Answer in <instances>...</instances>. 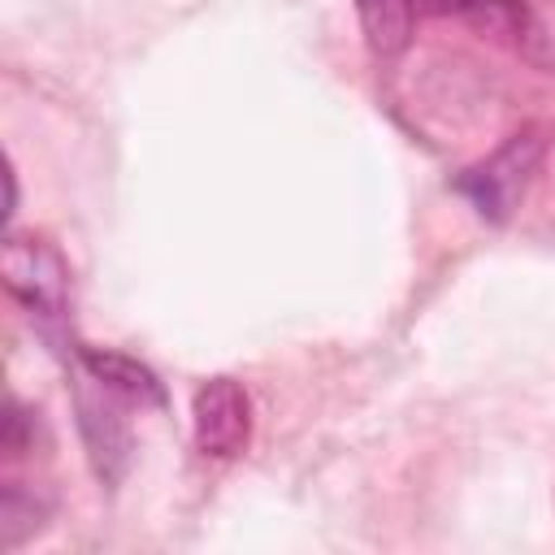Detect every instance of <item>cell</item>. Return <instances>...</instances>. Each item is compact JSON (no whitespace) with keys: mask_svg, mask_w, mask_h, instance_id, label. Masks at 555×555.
Returning <instances> with one entry per match:
<instances>
[{"mask_svg":"<svg viewBox=\"0 0 555 555\" xmlns=\"http://www.w3.org/2000/svg\"><path fill=\"white\" fill-rule=\"evenodd\" d=\"M74 360H78L95 382H104L108 390H117V395H121V399H130V403H165V390H160L156 373H152V369H143L139 360L121 356V351L78 347V351H74Z\"/></svg>","mask_w":555,"mask_h":555,"instance_id":"5","label":"cell"},{"mask_svg":"<svg viewBox=\"0 0 555 555\" xmlns=\"http://www.w3.org/2000/svg\"><path fill=\"white\" fill-rule=\"evenodd\" d=\"M0 269H4V286L30 308L35 325L52 343H61V325L69 321V269H65V260L39 238L9 234Z\"/></svg>","mask_w":555,"mask_h":555,"instance_id":"1","label":"cell"},{"mask_svg":"<svg viewBox=\"0 0 555 555\" xmlns=\"http://www.w3.org/2000/svg\"><path fill=\"white\" fill-rule=\"evenodd\" d=\"M43 516H48V503L35 499V490L9 481L4 486V499H0V546H17L26 533L39 529Z\"/></svg>","mask_w":555,"mask_h":555,"instance_id":"7","label":"cell"},{"mask_svg":"<svg viewBox=\"0 0 555 555\" xmlns=\"http://www.w3.org/2000/svg\"><path fill=\"white\" fill-rule=\"evenodd\" d=\"M74 403H78V429H82V442H87V455H91L100 481H117L121 468L130 464V425L121 416V403H130V399H121L117 390H108L104 382H95L82 369Z\"/></svg>","mask_w":555,"mask_h":555,"instance_id":"2","label":"cell"},{"mask_svg":"<svg viewBox=\"0 0 555 555\" xmlns=\"http://www.w3.org/2000/svg\"><path fill=\"white\" fill-rule=\"evenodd\" d=\"M195 447L212 460H230L247 447L251 434V403L247 390L230 377H212L195 390Z\"/></svg>","mask_w":555,"mask_h":555,"instance_id":"4","label":"cell"},{"mask_svg":"<svg viewBox=\"0 0 555 555\" xmlns=\"http://www.w3.org/2000/svg\"><path fill=\"white\" fill-rule=\"evenodd\" d=\"M356 13H360V26H364V39H369L373 56L390 61L408 48L416 0H356Z\"/></svg>","mask_w":555,"mask_h":555,"instance_id":"6","label":"cell"},{"mask_svg":"<svg viewBox=\"0 0 555 555\" xmlns=\"http://www.w3.org/2000/svg\"><path fill=\"white\" fill-rule=\"evenodd\" d=\"M429 9L460 13V17H473V22H486V26H520L525 22L520 0H429Z\"/></svg>","mask_w":555,"mask_h":555,"instance_id":"8","label":"cell"},{"mask_svg":"<svg viewBox=\"0 0 555 555\" xmlns=\"http://www.w3.org/2000/svg\"><path fill=\"white\" fill-rule=\"evenodd\" d=\"M533 160H538V139H533V134H516V139H507L490 160H481L477 169H468V173L460 178V191L477 204L481 217L503 221V217L516 208V199H520V191H525V182H529Z\"/></svg>","mask_w":555,"mask_h":555,"instance_id":"3","label":"cell"},{"mask_svg":"<svg viewBox=\"0 0 555 555\" xmlns=\"http://www.w3.org/2000/svg\"><path fill=\"white\" fill-rule=\"evenodd\" d=\"M26 442H30V416L17 403H9V412H4V451L9 455H22Z\"/></svg>","mask_w":555,"mask_h":555,"instance_id":"9","label":"cell"}]
</instances>
